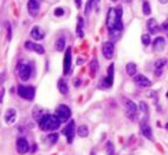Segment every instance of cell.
<instances>
[{"label":"cell","instance_id":"cell-1","mask_svg":"<svg viewBox=\"0 0 168 155\" xmlns=\"http://www.w3.org/2000/svg\"><path fill=\"white\" fill-rule=\"evenodd\" d=\"M123 11L122 8H110L106 17V25L110 30V35L115 37V41L118 40L119 34L122 33L124 25H123Z\"/></svg>","mask_w":168,"mask_h":155},{"label":"cell","instance_id":"cell-2","mask_svg":"<svg viewBox=\"0 0 168 155\" xmlns=\"http://www.w3.org/2000/svg\"><path fill=\"white\" fill-rule=\"evenodd\" d=\"M61 125V120L58 119L57 115L45 114L41 120L39 121V126L42 131H55Z\"/></svg>","mask_w":168,"mask_h":155},{"label":"cell","instance_id":"cell-3","mask_svg":"<svg viewBox=\"0 0 168 155\" xmlns=\"http://www.w3.org/2000/svg\"><path fill=\"white\" fill-rule=\"evenodd\" d=\"M18 74H19V77L20 79L23 80V82H27V80L30 78L32 76V72H33V69L29 64H25V63H20L18 65Z\"/></svg>","mask_w":168,"mask_h":155},{"label":"cell","instance_id":"cell-4","mask_svg":"<svg viewBox=\"0 0 168 155\" xmlns=\"http://www.w3.org/2000/svg\"><path fill=\"white\" fill-rule=\"evenodd\" d=\"M18 93L20 97H22L26 100H33L35 97V89L32 86L19 85L18 87Z\"/></svg>","mask_w":168,"mask_h":155},{"label":"cell","instance_id":"cell-5","mask_svg":"<svg viewBox=\"0 0 168 155\" xmlns=\"http://www.w3.org/2000/svg\"><path fill=\"white\" fill-rule=\"evenodd\" d=\"M56 115L61 120V122H65V121L69 120L70 117H71V110L67 105H60L56 110Z\"/></svg>","mask_w":168,"mask_h":155},{"label":"cell","instance_id":"cell-6","mask_svg":"<svg viewBox=\"0 0 168 155\" xmlns=\"http://www.w3.org/2000/svg\"><path fill=\"white\" fill-rule=\"evenodd\" d=\"M123 102H124V107H125V111H126V113H127L130 117H134L135 113H137V105L134 103L133 100H131V99H128V98H123Z\"/></svg>","mask_w":168,"mask_h":155},{"label":"cell","instance_id":"cell-7","mask_svg":"<svg viewBox=\"0 0 168 155\" xmlns=\"http://www.w3.org/2000/svg\"><path fill=\"white\" fill-rule=\"evenodd\" d=\"M102 52H103L104 57L107 58V60H111L113 57V54H115V45H113V42H111V41L104 42L103 46H102Z\"/></svg>","mask_w":168,"mask_h":155},{"label":"cell","instance_id":"cell-8","mask_svg":"<svg viewBox=\"0 0 168 155\" xmlns=\"http://www.w3.org/2000/svg\"><path fill=\"white\" fill-rule=\"evenodd\" d=\"M140 131H141L143 135H144L145 138L150 139V140H153V132H152L151 126H150L148 122H147V115H146L145 118L141 120V122H140Z\"/></svg>","mask_w":168,"mask_h":155},{"label":"cell","instance_id":"cell-9","mask_svg":"<svg viewBox=\"0 0 168 155\" xmlns=\"http://www.w3.org/2000/svg\"><path fill=\"white\" fill-rule=\"evenodd\" d=\"M63 134L67 137L68 142L71 144V142H72V139H74V135H75V121H69V122H68V125L64 127Z\"/></svg>","mask_w":168,"mask_h":155},{"label":"cell","instance_id":"cell-10","mask_svg":"<svg viewBox=\"0 0 168 155\" xmlns=\"http://www.w3.org/2000/svg\"><path fill=\"white\" fill-rule=\"evenodd\" d=\"M27 8H28V13L32 17H36L40 11V1L39 0H29Z\"/></svg>","mask_w":168,"mask_h":155},{"label":"cell","instance_id":"cell-11","mask_svg":"<svg viewBox=\"0 0 168 155\" xmlns=\"http://www.w3.org/2000/svg\"><path fill=\"white\" fill-rule=\"evenodd\" d=\"M29 149L28 141L25 138H19L17 140V150L19 154H26Z\"/></svg>","mask_w":168,"mask_h":155},{"label":"cell","instance_id":"cell-12","mask_svg":"<svg viewBox=\"0 0 168 155\" xmlns=\"http://www.w3.org/2000/svg\"><path fill=\"white\" fill-rule=\"evenodd\" d=\"M134 83L140 87H150L152 85V82L146 76L144 75H137L134 76Z\"/></svg>","mask_w":168,"mask_h":155},{"label":"cell","instance_id":"cell-13","mask_svg":"<svg viewBox=\"0 0 168 155\" xmlns=\"http://www.w3.org/2000/svg\"><path fill=\"white\" fill-rule=\"evenodd\" d=\"M71 61H72V56H71V48H68L67 52H65V56H64V61H63L64 75H67V74L70 71V68H71Z\"/></svg>","mask_w":168,"mask_h":155},{"label":"cell","instance_id":"cell-14","mask_svg":"<svg viewBox=\"0 0 168 155\" xmlns=\"http://www.w3.org/2000/svg\"><path fill=\"white\" fill-rule=\"evenodd\" d=\"M25 47H26V49H28V50H34L35 52H37V54H45V48L41 46V45H35L33 42H30V41H27L26 43H25Z\"/></svg>","mask_w":168,"mask_h":155},{"label":"cell","instance_id":"cell-15","mask_svg":"<svg viewBox=\"0 0 168 155\" xmlns=\"http://www.w3.org/2000/svg\"><path fill=\"white\" fill-rule=\"evenodd\" d=\"M113 71H115V67H113V64H111L109 67V70H107V77L102 82V84H105V87H110L112 85V83H113Z\"/></svg>","mask_w":168,"mask_h":155},{"label":"cell","instance_id":"cell-16","mask_svg":"<svg viewBox=\"0 0 168 155\" xmlns=\"http://www.w3.org/2000/svg\"><path fill=\"white\" fill-rule=\"evenodd\" d=\"M17 120V112L14 109H8L6 111L5 114V121L7 124H14Z\"/></svg>","mask_w":168,"mask_h":155},{"label":"cell","instance_id":"cell-17","mask_svg":"<svg viewBox=\"0 0 168 155\" xmlns=\"http://www.w3.org/2000/svg\"><path fill=\"white\" fill-rule=\"evenodd\" d=\"M30 35H32V37L35 39V40H42V39L45 37V33H43V30H42L39 26H35L34 28L32 29Z\"/></svg>","mask_w":168,"mask_h":155},{"label":"cell","instance_id":"cell-18","mask_svg":"<svg viewBox=\"0 0 168 155\" xmlns=\"http://www.w3.org/2000/svg\"><path fill=\"white\" fill-rule=\"evenodd\" d=\"M147 29H148L150 34H157L159 30V26H158L155 19H150L147 21Z\"/></svg>","mask_w":168,"mask_h":155},{"label":"cell","instance_id":"cell-19","mask_svg":"<svg viewBox=\"0 0 168 155\" xmlns=\"http://www.w3.org/2000/svg\"><path fill=\"white\" fill-rule=\"evenodd\" d=\"M165 46H166V42H165V39L163 37H157L154 43H153V47H154V50L155 52H162L165 49Z\"/></svg>","mask_w":168,"mask_h":155},{"label":"cell","instance_id":"cell-20","mask_svg":"<svg viewBox=\"0 0 168 155\" xmlns=\"http://www.w3.org/2000/svg\"><path fill=\"white\" fill-rule=\"evenodd\" d=\"M57 87H58V91L61 92L62 95H67V93L69 92V87H68V84H67V82H65L64 79H60V80H58Z\"/></svg>","mask_w":168,"mask_h":155},{"label":"cell","instance_id":"cell-21","mask_svg":"<svg viewBox=\"0 0 168 155\" xmlns=\"http://www.w3.org/2000/svg\"><path fill=\"white\" fill-rule=\"evenodd\" d=\"M55 48H56V50H57V52H63L64 50V48H65V39H64L63 36L58 37L57 40H56Z\"/></svg>","mask_w":168,"mask_h":155},{"label":"cell","instance_id":"cell-22","mask_svg":"<svg viewBox=\"0 0 168 155\" xmlns=\"http://www.w3.org/2000/svg\"><path fill=\"white\" fill-rule=\"evenodd\" d=\"M77 134L81 137V138H85L88 137V134H89V128H88L87 125H81V126L77 128Z\"/></svg>","mask_w":168,"mask_h":155},{"label":"cell","instance_id":"cell-23","mask_svg":"<svg viewBox=\"0 0 168 155\" xmlns=\"http://www.w3.org/2000/svg\"><path fill=\"white\" fill-rule=\"evenodd\" d=\"M126 72L130 76H134L137 74V65L134 63H127L126 64Z\"/></svg>","mask_w":168,"mask_h":155},{"label":"cell","instance_id":"cell-24","mask_svg":"<svg viewBox=\"0 0 168 155\" xmlns=\"http://www.w3.org/2000/svg\"><path fill=\"white\" fill-rule=\"evenodd\" d=\"M43 115H45V114H43V111H42L40 107H35L34 112H33V118H34L35 120L40 121L41 118H42Z\"/></svg>","mask_w":168,"mask_h":155},{"label":"cell","instance_id":"cell-25","mask_svg":"<svg viewBox=\"0 0 168 155\" xmlns=\"http://www.w3.org/2000/svg\"><path fill=\"white\" fill-rule=\"evenodd\" d=\"M97 70H98V61H97V58H93L92 62H91V67H90V72H91V76L96 75Z\"/></svg>","mask_w":168,"mask_h":155},{"label":"cell","instance_id":"cell-26","mask_svg":"<svg viewBox=\"0 0 168 155\" xmlns=\"http://www.w3.org/2000/svg\"><path fill=\"white\" fill-rule=\"evenodd\" d=\"M167 63V60L166 58H159L158 61H155V63H154V67H155V69H162L163 67L166 65Z\"/></svg>","mask_w":168,"mask_h":155},{"label":"cell","instance_id":"cell-27","mask_svg":"<svg viewBox=\"0 0 168 155\" xmlns=\"http://www.w3.org/2000/svg\"><path fill=\"white\" fill-rule=\"evenodd\" d=\"M83 26H84V22H83V19L81 17H78V25H77V33L80 36H83V32H82V29H83Z\"/></svg>","mask_w":168,"mask_h":155},{"label":"cell","instance_id":"cell-28","mask_svg":"<svg viewBox=\"0 0 168 155\" xmlns=\"http://www.w3.org/2000/svg\"><path fill=\"white\" fill-rule=\"evenodd\" d=\"M93 4H95V0H89V1H88L87 6H85V14H87V15L90 14L91 10L93 8Z\"/></svg>","mask_w":168,"mask_h":155},{"label":"cell","instance_id":"cell-29","mask_svg":"<svg viewBox=\"0 0 168 155\" xmlns=\"http://www.w3.org/2000/svg\"><path fill=\"white\" fill-rule=\"evenodd\" d=\"M143 10H144V14L145 15H150L151 14V6H150V4L147 2V1H145L144 2V5H143Z\"/></svg>","mask_w":168,"mask_h":155},{"label":"cell","instance_id":"cell-30","mask_svg":"<svg viewBox=\"0 0 168 155\" xmlns=\"http://www.w3.org/2000/svg\"><path fill=\"white\" fill-rule=\"evenodd\" d=\"M141 41H143V43H144L145 46H148V45L151 43V37H150V35L144 34L143 35V37H141Z\"/></svg>","mask_w":168,"mask_h":155},{"label":"cell","instance_id":"cell-31","mask_svg":"<svg viewBox=\"0 0 168 155\" xmlns=\"http://www.w3.org/2000/svg\"><path fill=\"white\" fill-rule=\"evenodd\" d=\"M5 25H6V28H7V33H8V35H7V40L8 41H11V39H12V29H11V25L6 21L5 22Z\"/></svg>","mask_w":168,"mask_h":155},{"label":"cell","instance_id":"cell-32","mask_svg":"<svg viewBox=\"0 0 168 155\" xmlns=\"http://www.w3.org/2000/svg\"><path fill=\"white\" fill-rule=\"evenodd\" d=\"M57 139H58L57 134H50V135H48V140H50V144H55L57 141Z\"/></svg>","mask_w":168,"mask_h":155},{"label":"cell","instance_id":"cell-33","mask_svg":"<svg viewBox=\"0 0 168 155\" xmlns=\"http://www.w3.org/2000/svg\"><path fill=\"white\" fill-rule=\"evenodd\" d=\"M63 14H64L63 8H56V10H55V15H56V17H62Z\"/></svg>","mask_w":168,"mask_h":155},{"label":"cell","instance_id":"cell-34","mask_svg":"<svg viewBox=\"0 0 168 155\" xmlns=\"http://www.w3.org/2000/svg\"><path fill=\"white\" fill-rule=\"evenodd\" d=\"M160 28L162 29V30H166V32H168V20H166L165 22L161 25V27Z\"/></svg>","mask_w":168,"mask_h":155},{"label":"cell","instance_id":"cell-35","mask_svg":"<svg viewBox=\"0 0 168 155\" xmlns=\"http://www.w3.org/2000/svg\"><path fill=\"white\" fill-rule=\"evenodd\" d=\"M76 1V5H77V8H80L81 7V0H75Z\"/></svg>","mask_w":168,"mask_h":155},{"label":"cell","instance_id":"cell-36","mask_svg":"<svg viewBox=\"0 0 168 155\" xmlns=\"http://www.w3.org/2000/svg\"><path fill=\"white\" fill-rule=\"evenodd\" d=\"M159 1H160L161 4H163V5H165V4H167V2H168V0H159Z\"/></svg>","mask_w":168,"mask_h":155},{"label":"cell","instance_id":"cell-37","mask_svg":"<svg viewBox=\"0 0 168 155\" xmlns=\"http://www.w3.org/2000/svg\"><path fill=\"white\" fill-rule=\"evenodd\" d=\"M111 1H117V0H111Z\"/></svg>","mask_w":168,"mask_h":155}]
</instances>
